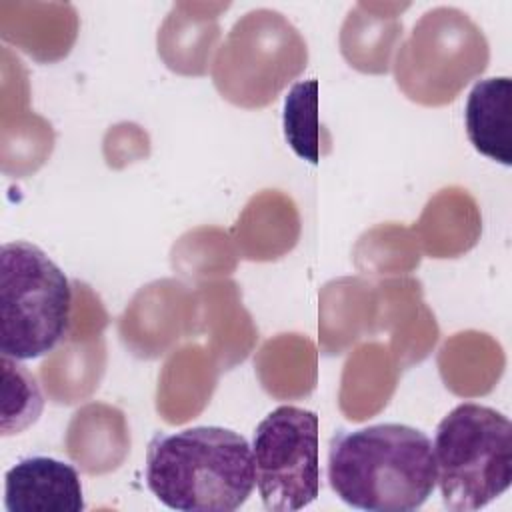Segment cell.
I'll return each instance as SVG.
<instances>
[{"mask_svg": "<svg viewBox=\"0 0 512 512\" xmlns=\"http://www.w3.org/2000/svg\"><path fill=\"white\" fill-rule=\"evenodd\" d=\"M328 484L352 508L418 510L436 488L430 438L406 424L338 430L328 446Z\"/></svg>", "mask_w": 512, "mask_h": 512, "instance_id": "obj_1", "label": "cell"}, {"mask_svg": "<svg viewBox=\"0 0 512 512\" xmlns=\"http://www.w3.org/2000/svg\"><path fill=\"white\" fill-rule=\"evenodd\" d=\"M146 486L168 508L234 512L256 486L248 440L228 428L156 432L146 448Z\"/></svg>", "mask_w": 512, "mask_h": 512, "instance_id": "obj_2", "label": "cell"}, {"mask_svg": "<svg viewBox=\"0 0 512 512\" xmlns=\"http://www.w3.org/2000/svg\"><path fill=\"white\" fill-rule=\"evenodd\" d=\"M432 452L448 510H480L512 484V424L496 408L458 404L436 426Z\"/></svg>", "mask_w": 512, "mask_h": 512, "instance_id": "obj_3", "label": "cell"}, {"mask_svg": "<svg viewBox=\"0 0 512 512\" xmlns=\"http://www.w3.org/2000/svg\"><path fill=\"white\" fill-rule=\"evenodd\" d=\"M72 288L62 268L36 244L0 248V352L34 360L52 352L70 330Z\"/></svg>", "mask_w": 512, "mask_h": 512, "instance_id": "obj_4", "label": "cell"}, {"mask_svg": "<svg viewBox=\"0 0 512 512\" xmlns=\"http://www.w3.org/2000/svg\"><path fill=\"white\" fill-rule=\"evenodd\" d=\"M320 420L300 406L282 404L254 430L256 490L266 510L294 512L320 494Z\"/></svg>", "mask_w": 512, "mask_h": 512, "instance_id": "obj_5", "label": "cell"}, {"mask_svg": "<svg viewBox=\"0 0 512 512\" xmlns=\"http://www.w3.org/2000/svg\"><path fill=\"white\" fill-rule=\"evenodd\" d=\"M8 512H82V482L72 464L50 456H30L4 474Z\"/></svg>", "mask_w": 512, "mask_h": 512, "instance_id": "obj_6", "label": "cell"}, {"mask_svg": "<svg viewBox=\"0 0 512 512\" xmlns=\"http://www.w3.org/2000/svg\"><path fill=\"white\" fill-rule=\"evenodd\" d=\"M512 80L492 76L478 80L466 100V134L472 146L486 158L504 166L512 164L510 140Z\"/></svg>", "mask_w": 512, "mask_h": 512, "instance_id": "obj_7", "label": "cell"}, {"mask_svg": "<svg viewBox=\"0 0 512 512\" xmlns=\"http://www.w3.org/2000/svg\"><path fill=\"white\" fill-rule=\"evenodd\" d=\"M322 134L324 130L318 120V80L296 82L284 102V136L300 158L318 164Z\"/></svg>", "mask_w": 512, "mask_h": 512, "instance_id": "obj_8", "label": "cell"}, {"mask_svg": "<svg viewBox=\"0 0 512 512\" xmlns=\"http://www.w3.org/2000/svg\"><path fill=\"white\" fill-rule=\"evenodd\" d=\"M2 436L20 434L32 426L44 408V398L34 374L10 356H2Z\"/></svg>", "mask_w": 512, "mask_h": 512, "instance_id": "obj_9", "label": "cell"}]
</instances>
